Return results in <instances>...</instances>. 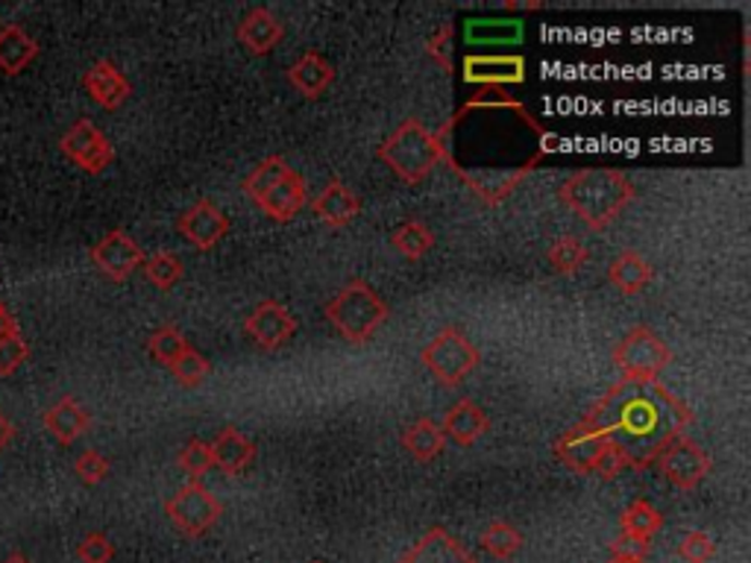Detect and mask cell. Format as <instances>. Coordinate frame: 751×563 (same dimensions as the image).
Returning <instances> with one entry per match:
<instances>
[{"instance_id": "1", "label": "cell", "mask_w": 751, "mask_h": 563, "mask_svg": "<svg viewBox=\"0 0 751 563\" xmlns=\"http://www.w3.org/2000/svg\"><path fill=\"white\" fill-rule=\"evenodd\" d=\"M693 423V414L661 382H617L579 423L617 449L626 469H646L657 452Z\"/></svg>"}, {"instance_id": "2", "label": "cell", "mask_w": 751, "mask_h": 563, "mask_svg": "<svg viewBox=\"0 0 751 563\" xmlns=\"http://www.w3.org/2000/svg\"><path fill=\"white\" fill-rule=\"evenodd\" d=\"M634 182L614 168H588L576 171L558 188V197L567 209L588 223L590 230H605L634 200Z\"/></svg>"}, {"instance_id": "3", "label": "cell", "mask_w": 751, "mask_h": 563, "mask_svg": "<svg viewBox=\"0 0 751 563\" xmlns=\"http://www.w3.org/2000/svg\"><path fill=\"white\" fill-rule=\"evenodd\" d=\"M244 194L276 223L294 220L305 206V180L282 156H267L244 176Z\"/></svg>"}, {"instance_id": "4", "label": "cell", "mask_w": 751, "mask_h": 563, "mask_svg": "<svg viewBox=\"0 0 751 563\" xmlns=\"http://www.w3.org/2000/svg\"><path fill=\"white\" fill-rule=\"evenodd\" d=\"M379 159L402 182L420 185L444 159V142L417 118H409L379 144Z\"/></svg>"}, {"instance_id": "5", "label": "cell", "mask_w": 751, "mask_h": 563, "mask_svg": "<svg viewBox=\"0 0 751 563\" xmlns=\"http://www.w3.org/2000/svg\"><path fill=\"white\" fill-rule=\"evenodd\" d=\"M388 303L364 279H352L326 303V320L338 329L343 341L367 344L388 320Z\"/></svg>"}, {"instance_id": "6", "label": "cell", "mask_w": 751, "mask_h": 563, "mask_svg": "<svg viewBox=\"0 0 751 563\" xmlns=\"http://www.w3.org/2000/svg\"><path fill=\"white\" fill-rule=\"evenodd\" d=\"M420 362L426 364V370L432 372L440 384L458 388V384H464L467 379L476 372L482 355H479V346L473 344L461 329L447 326V329H440V332L423 346Z\"/></svg>"}, {"instance_id": "7", "label": "cell", "mask_w": 751, "mask_h": 563, "mask_svg": "<svg viewBox=\"0 0 751 563\" xmlns=\"http://www.w3.org/2000/svg\"><path fill=\"white\" fill-rule=\"evenodd\" d=\"M673 362V350L649 326H634L614 350V364L628 382H657Z\"/></svg>"}, {"instance_id": "8", "label": "cell", "mask_w": 751, "mask_h": 563, "mask_svg": "<svg viewBox=\"0 0 751 563\" xmlns=\"http://www.w3.org/2000/svg\"><path fill=\"white\" fill-rule=\"evenodd\" d=\"M165 514L180 535L203 537L215 528L223 507L211 497L209 487H203V481H189L165 502Z\"/></svg>"}, {"instance_id": "9", "label": "cell", "mask_w": 751, "mask_h": 563, "mask_svg": "<svg viewBox=\"0 0 751 563\" xmlns=\"http://www.w3.org/2000/svg\"><path fill=\"white\" fill-rule=\"evenodd\" d=\"M661 476L678 490H695L711 473V455L687 435H676L655 458Z\"/></svg>"}, {"instance_id": "10", "label": "cell", "mask_w": 751, "mask_h": 563, "mask_svg": "<svg viewBox=\"0 0 751 563\" xmlns=\"http://www.w3.org/2000/svg\"><path fill=\"white\" fill-rule=\"evenodd\" d=\"M62 154L74 164H80L86 173H104L114 159L112 142L97 130L92 121H76L65 135H62Z\"/></svg>"}, {"instance_id": "11", "label": "cell", "mask_w": 751, "mask_h": 563, "mask_svg": "<svg viewBox=\"0 0 751 563\" xmlns=\"http://www.w3.org/2000/svg\"><path fill=\"white\" fill-rule=\"evenodd\" d=\"M144 249L135 244L124 230L106 232L104 238L92 247V261L100 273L112 279V282H126L135 270L144 265Z\"/></svg>"}, {"instance_id": "12", "label": "cell", "mask_w": 751, "mask_h": 563, "mask_svg": "<svg viewBox=\"0 0 751 563\" xmlns=\"http://www.w3.org/2000/svg\"><path fill=\"white\" fill-rule=\"evenodd\" d=\"M244 332L256 341L262 350H282L296 334V320L288 306L276 299H262L244 320Z\"/></svg>"}, {"instance_id": "13", "label": "cell", "mask_w": 751, "mask_h": 563, "mask_svg": "<svg viewBox=\"0 0 751 563\" xmlns=\"http://www.w3.org/2000/svg\"><path fill=\"white\" fill-rule=\"evenodd\" d=\"M177 230H180V235L189 241L191 247L211 249L218 247L220 238L229 232V218L218 203L197 200L194 206L182 211L180 220H177Z\"/></svg>"}, {"instance_id": "14", "label": "cell", "mask_w": 751, "mask_h": 563, "mask_svg": "<svg viewBox=\"0 0 751 563\" xmlns=\"http://www.w3.org/2000/svg\"><path fill=\"white\" fill-rule=\"evenodd\" d=\"M397 563H479L476 554L470 552L456 535L447 528H428L417 543L409 546Z\"/></svg>"}, {"instance_id": "15", "label": "cell", "mask_w": 751, "mask_h": 563, "mask_svg": "<svg viewBox=\"0 0 751 563\" xmlns=\"http://www.w3.org/2000/svg\"><path fill=\"white\" fill-rule=\"evenodd\" d=\"M605 446H608V440L593 435V431H588L584 426H576V429L567 431V435L558 440L555 458L561 461L567 469H572V473L588 476V473L596 469V461H599V455L605 452Z\"/></svg>"}, {"instance_id": "16", "label": "cell", "mask_w": 751, "mask_h": 563, "mask_svg": "<svg viewBox=\"0 0 751 563\" xmlns=\"http://www.w3.org/2000/svg\"><path fill=\"white\" fill-rule=\"evenodd\" d=\"M83 86H86L88 97H92L97 106L109 109V112L118 109V106H124L126 97L133 95L130 79H126L109 59H100V62H95V65L88 68L86 77H83Z\"/></svg>"}, {"instance_id": "17", "label": "cell", "mask_w": 751, "mask_h": 563, "mask_svg": "<svg viewBox=\"0 0 751 563\" xmlns=\"http://www.w3.org/2000/svg\"><path fill=\"white\" fill-rule=\"evenodd\" d=\"M464 79L485 88H499L505 83H523L525 59L523 57H467Z\"/></svg>"}, {"instance_id": "18", "label": "cell", "mask_w": 751, "mask_h": 563, "mask_svg": "<svg viewBox=\"0 0 751 563\" xmlns=\"http://www.w3.org/2000/svg\"><path fill=\"white\" fill-rule=\"evenodd\" d=\"M282 36H286L282 21L276 19L270 10H265V7L250 10L247 15L239 21V41L250 53H256V57L270 53V50L282 41Z\"/></svg>"}, {"instance_id": "19", "label": "cell", "mask_w": 751, "mask_h": 563, "mask_svg": "<svg viewBox=\"0 0 751 563\" xmlns=\"http://www.w3.org/2000/svg\"><path fill=\"white\" fill-rule=\"evenodd\" d=\"M312 209L324 223H329L335 230H341V227L352 223V218L362 211V200H359L341 180H329L324 192L314 197Z\"/></svg>"}, {"instance_id": "20", "label": "cell", "mask_w": 751, "mask_h": 563, "mask_svg": "<svg viewBox=\"0 0 751 563\" xmlns=\"http://www.w3.org/2000/svg\"><path fill=\"white\" fill-rule=\"evenodd\" d=\"M253 458H256L253 440H250L244 431L232 429V426L220 429V435L215 438V443H211V461H215V467H218L220 473H227V476H239L241 469H247L250 464H253Z\"/></svg>"}, {"instance_id": "21", "label": "cell", "mask_w": 751, "mask_h": 563, "mask_svg": "<svg viewBox=\"0 0 751 563\" xmlns=\"http://www.w3.org/2000/svg\"><path fill=\"white\" fill-rule=\"evenodd\" d=\"M288 83H291L303 97H320L326 88L335 83V68L329 59L308 50V53H303L296 62H291V68H288Z\"/></svg>"}, {"instance_id": "22", "label": "cell", "mask_w": 751, "mask_h": 563, "mask_svg": "<svg viewBox=\"0 0 751 563\" xmlns=\"http://www.w3.org/2000/svg\"><path fill=\"white\" fill-rule=\"evenodd\" d=\"M440 429H444L447 438L461 443V446H473V443H476L487 429H490V420H487V414L479 408L476 402L461 400L447 411V417H444V426H440Z\"/></svg>"}, {"instance_id": "23", "label": "cell", "mask_w": 751, "mask_h": 563, "mask_svg": "<svg viewBox=\"0 0 751 563\" xmlns=\"http://www.w3.org/2000/svg\"><path fill=\"white\" fill-rule=\"evenodd\" d=\"M45 429L53 435V438L59 440V443H74L76 438H83L88 431V426H92V417H88V411L80 405V402L74 400V396H65V400H59L57 405H50L48 411H45Z\"/></svg>"}, {"instance_id": "24", "label": "cell", "mask_w": 751, "mask_h": 563, "mask_svg": "<svg viewBox=\"0 0 751 563\" xmlns=\"http://www.w3.org/2000/svg\"><path fill=\"white\" fill-rule=\"evenodd\" d=\"M652 277H655V273H652V265H649L640 253H634V249L619 253V256L614 258V265L608 268L610 285L626 296L643 294V291L652 285Z\"/></svg>"}, {"instance_id": "25", "label": "cell", "mask_w": 751, "mask_h": 563, "mask_svg": "<svg viewBox=\"0 0 751 563\" xmlns=\"http://www.w3.org/2000/svg\"><path fill=\"white\" fill-rule=\"evenodd\" d=\"M402 446L409 449V455L420 464H428L435 461L447 446V435L440 429V423L428 420V417H420L402 431Z\"/></svg>"}, {"instance_id": "26", "label": "cell", "mask_w": 751, "mask_h": 563, "mask_svg": "<svg viewBox=\"0 0 751 563\" xmlns=\"http://www.w3.org/2000/svg\"><path fill=\"white\" fill-rule=\"evenodd\" d=\"M36 57V39H29L19 24L0 27V71H3V74H21Z\"/></svg>"}, {"instance_id": "27", "label": "cell", "mask_w": 751, "mask_h": 563, "mask_svg": "<svg viewBox=\"0 0 751 563\" xmlns=\"http://www.w3.org/2000/svg\"><path fill=\"white\" fill-rule=\"evenodd\" d=\"M390 244H393V249H397L400 256H405L409 261H417V258H423L428 249L435 247V232H432V227L423 223V220H405L402 227L393 230Z\"/></svg>"}, {"instance_id": "28", "label": "cell", "mask_w": 751, "mask_h": 563, "mask_svg": "<svg viewBox=\"0 0 751 563\" xmlns=\"http://www.w3.org/2000/svg\"><path fill=\"white\" fill-rule=\"evenodd\" d=\"M661 525H664V516H661V511H657L652 502H646V499L631 502V505L622 511V516H619L622 535L640 537V540H652V537L661 531Z\"/></svg>"}, {"instance_id": "29", "label": "cell", "mask_w": 751, "mask_h": 563, "mask_svg": "<svg viewBox=\"0 0 751 563\" xmlns=\"http://www.w3.org/2000/svg\"><path fill=\"white\" fill-rule=\"evenodd\" d=\"M479 543H482V549H485L490 558H496V561H508V558H513V554L523 549V531L513 528L511 523L496 519V523H490L485 531H482Z\"/></svg>"}, {"instance_id": "30", "label": "cell", "mask_w": 751, "mask_h": 563, "mask_svg": "<svg viewBox=\"0 0 751 563\" xmlns=\"http://www.w3.org/2000/svg\"><path fill=\"white\" fill-rule=\"evenodd\" d=\"M546 258H549V265L555 273L572 277L576 270H581V265H588L590 249H588V244H584L581 238H576V235H564V238H558L555 244H552Z\"/></svg>"}, {"instance_id": "31", "label": "cell", "mask_w": 751, "mask_h": 563, "mask_svg": "<svg viewBox=\"0 0 751 563\" xmlns=\"http://www.w3.org/2000/svg\"><path fill=\"white\" fill-rule=\"evenodd\" d=\"M144 277L150 282L153 287L159 291H171L177 282L182 279V261L177 253H153L150 258H144Z\"/></svg>"}, {"instance_id": "32", "label": "cell", "mask_w": 751, "mask_h": 563, "mask_svg": "<svg viewBox=\"0 0 751 563\" xmlns=\"http://www.w3.org/2000/svg\"><path fill=\"white\" fill-rule=\"evenodd\" d=\"M189 346L191 344L185 341V334L171 323L159 326V329L150 334V341H147V350H150L153 358L162 364V367H171V364L177 362V358H180Z\"/></svg>"}, {"instance_id": "33", "label": "cell", "mask_w": 751, "mask_h": 563, "mask_svg": "<svg viewBox=\"0 0 751 563\" xmlns=\"http://www.w3.org/2000/svg\"><path fill=\"white\" fill-rule=\"evenodd\" d=\"M520 39H523V27L513 21H470L467 24V41H476V45H490V41L511 45Z\"/></svg>"}, {"instance_id": "34", "label": "cell", "mask_w": 751, "mask_h": 563, "mask_svg": "<svg viewBox=\"0 0 751 563\" xmlns=\"http://www.w3.org/2000/svg\"><path fill=\"white\" fill-rule=\"evenodd\" d=\"M168 370L173 372V379H177L182 388H189L191 391V388H201V384L209 379L211 364L206 362V358H203L194 346H189V350H185V353H182L171 367H168Z\"/></svg>"}, {"instance_id": "35", "label": "cell", "mask_w": 751, "mask_h": 563, "mask_svg": "<svg viewBox=\"0 0 751 563\" xmlns=\"http://www.w3.org/2000/svg\"><path fill=\"white\" fill-rule=\"evenodd\" d=\"M177 461H180V469L189 476V481H201V478L215 467V461H211V446L197 438L189 440V443L180 449V458Z\"/></svg>"}, {"instance_id": "36", "label": "cell", "mask_w": 751, "mask_h": 563, "mask_svg": "<svg viewBox=\"0 0 751 563\" xmlns=\"http://www.w3.org/2000/svg\"><path fill=\"white\" fill-rule=\"evenodd\" d=\"M678 558L687 563H711L716 554V543L714 537L704 535V531H690L685 535V540L678 543Z\"/></svg>"}, {"instance_id": "37", "label": "cell", "mask_w": 751, "mask_h": 563, "mask_svg": "<svg viewBox=\"0 0 751 563\" xmlns=\"http://www.w3.org/2000/svg\"><path fill=\"white\" fill-rule=\"evenodd\" d=\"M76 558L83 563H112L114 546L104 531H92L76 546Z\"/></svg>"}, {"instance_id": "38", "label": "cell", "mask_w": 751, "mask_h": 563, "mask_svg": "<svg viewBox=\"0 0 751 563\" xmlns=\"http://www.w3.org/2000/svg\"><path fill=\"white\" fill-rule=\"evenodd\" d=\"M29 358V344L21 334L0 338V376H12Z\"/></svg>"}, {"instance_id": "39", "label": "cell", "mask_w": 751, "mask_h": 563, "mask_svg": "<svg viewBox=\"0 0 751 563\" xmlns=\"http://www.w3.org/2000/svg\"><path fill=\"white\" fill-rule=\"evenodd\" d=\"M74 473L80 476L83 485H100V481L109 476V461H106L100 452H95V449H86V452L74 461Z\"/></svg>"}, {"instance_id": "40", "label": "cell", "mask_w": 751, "mask_h": 563, "mask_svg": "<svg viewBox=\"0 0 751 563\" xmlns=\"http://www.w3.org/2000/svg\"><path fill=\"white\" fill-rule=\"evenodd\" d=\"M610 554L614 558H643L646 561L649 554V540H640V537H626L619 535L614 543H610Z\"/></svg>"}, {"instance_id": "41", "label": "cell", "mask_w": 751, "mask_h": 563, "mask_svg": "<svg viewBox=\"0 0 751 563\" xmlns=\"http://www.w3.org/2000/svg\"><path fill=\"white\" fill-rule=\"evenodd\" d=\"M449 36H452V27H449V24H447V27L438 29V36L428 41V48H426L428 57L438 59L440 68H447V74H449V71H452V62H449V57H447V53H444V41H449Z\"/></svg>"}, {"instance_id": "42", "label": "cell", "mask_w": 751, "mask_h": 563, "mask_svg": "<svg viewBox=\"0 0 751 563\" xmlns=\"http://www.w3.org/2000/svg\"><path fill=\"white\" fill-rule=\"evenodd\" d=\"M12 438H15V426H12L10 417H7V414L0 411V452L10 446Z\"/></svg>"}, {"instance_id": "43", "label": "cell", "mask_w": 751, "mask_h": 563, "mask_svg": "<svg viewBox=\"0 0 751 563\" xmlns=\"http://www.w3.org/2000/svg\"><path fill=\"white\" fill-rule=\"evenodd\" d=\"M10 334H19V323H15V317L3 308V311H0V338H10Z\"/></svg>"}, {"instance_id": "44", "label": "cell", "mask_w": 751, "mask_h": 563, "mask_svg": "<svg viewBox=\"0 0 751 563\" xmlns=\"http://www.w3.org/2000/svg\"><path fill=\"white\" fill-rule=\"evenodd\" d=\"M3 563H29V561H27V558H24V554L15 552V554H10V558H7V561H3Z\"/></svg>"}, {"instance_id": "45", "label": "cell", "mask_w": 751, "mask_h": 563, "mask_svg": "<svg viewBox=\"0 0 751 563\" xmlns=\"http://www.w3.org/2000/svg\"><path fill=\"white\" fill-rule=\"evenodd\" d=\"M610 563H646L643 558H614Z\"/></svg>"}, {"instance_id": "46", "label": "cell", "mask_w": 751, "mask_h": 563, "mask_svg": "<svg viewBox=\"0 0 751 563\" xmlns=\"http://www.w3.org/2000/svg\"><path fill=\"white\" fill-rule=\"evenodd\" d=\"M0 311H3V303H0Z\"/></svg>"}, {"instance_id": "47", "label": "cell", "mask_w": 751, "mask_h": 563, "mask_svg": "<svg viewBox=\"0 0 751 563\" xmlns=\"http://www.w3.org/2000/svg\"><path fill=\"white\" fill-rule=\"evenodd\" d=\"M312 563H324V561H312Z\"/></svg>"}]
</instances>
